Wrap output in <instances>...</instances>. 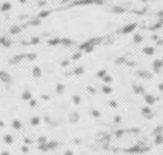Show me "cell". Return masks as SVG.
Returning <instances> with one entry per match:
<instances>
[{"instance_id":"1","label":"cell","mask_w":163,"mask_h":155,"mask_svg":"<svg viewBox=\"0 0 163 155\" xmlns=\"http://www.w3.org/2000/svg\"><path fill=\"white\" fill-rule=\"evenodd\" d=\"M134 27H136V24H130L123 29V32H131V31H134Z\"/></svg>"},{"instance_id":"2","label":"cell","mask_w":163,"mask_h":155,"mask_svg":"<svg viewBox=\"0 0 163 155\" xmlns=\"http://www.w3.org/2000/svg\"><path fill=\"white\" fill-rule=\"evenodd\" d=\"M10 3H3V5H2V10H3V11H6V10H10Z\"/></svg>"},{"instance_id":"4","label":"cell","mask_w":163,"mask_h":155,"mask_svg":"<svg viewBox=\"0 0 163 155\" xmlns=\"http://www.w3.org/2000/svg\"><path fill=\"white\" fill-rule=\"evenodd\" d=\"M141 40H142V38L139 37V35H134V42H141Z\"/></svg>"},{"instance_id":"5","label":"cell","mask_w":163,"mask_h":155,"mask_svg":"<svg viewBox=\"0 0 163 155\" xmlns=\"http://www.w3.org/2000/svg\"><path fill=\"white\" fill-rule=\"evenodd\" d=\"M21 2H26V0H21Z\"/></svg>"},{"instance_id":"3","label":"cell","mask_w":163,"mask_h":155,"mask_svg":"<svg viewBox=\"0 0 163 155\" xmlns=\"http://www.w3.org/2000/svg\"><path fill=\"white\" fill-rule=\"evenodd\" d=\"M48 15H50V11H42V13H40V16H42V18L48 16Z\"/></svg>"}]
</instances>
